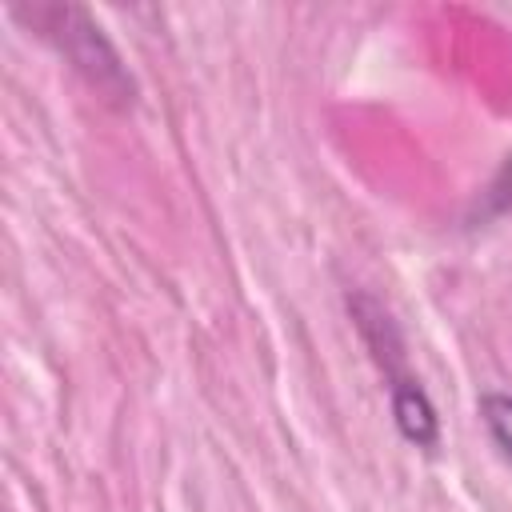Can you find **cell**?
<instances>
[{
	"label": "cell",
	"mask_w": 512,
	"mask_h": 512,
	"mask_svg": "<svg viewBox=\"0 0 512 512\" xmlns=\"http://www.w3.org/2000/svg\"><path fill=\"white\" fill-rule=\"evenodd\" d=\"M32 24L76 64V72H84L96 92H104L108 100H132V80L124 76L116 48L100 36V24H92L84 8L48 4L32 12Z\"/></svg>",
	"instance_id": "6da1fadb"
},
{
	"label": "cell",
	"mask_w": 512,
	"mask_h": 512,
	"mask_svg": "<svg viewBox=\"0 0 512 512\" xmlns=\"http://www.w3.org/2000/svg\"><path fill=\"white\" fill-rule=\"evenodd\" d=\"M392 392V420L400 428V436L416 448H436L440 440V420H436V408L428 400V392L412 380V376H400L388 384Z\"/></svg>",
	"instance_id": "7a4b0ae2"
},
{
	"label": "cell",
	"mask_w": 512,
	"mask_h": 512,
	"mask_svg": "<svg viewBox=\"0 0 512 512\" xmlns=\"http://www.w3.org/2000/svg\"><path fill=\"white\" fill-rule=\"evenodd\" d=\"M480 420L496 440V448L512 460V396H500V392L480 396Z\"/></svg>",
	"instance_id": "3957f363"
},
{
	"label": "cell",
	"mask_w": 512,
	"mask_h": 512,
	"mask_svg": "<svg viewBox=\"0 0 512 512\" xmlns=\"http://www.w3.org/2000/svg\"><path fill=\"white\" fill-rule=\"evenodd\" d=\"M504 208H512V156L500 168V176L492 180V188H488V212H504Z\"/></svg>",
	"instance_id": "277c9868"
}]
</instances>
